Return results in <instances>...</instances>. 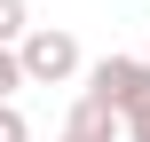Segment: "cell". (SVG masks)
Instances as JSON below:
<instances>
[{"instance_id": "6da1fadb", "label": "cell", "mask_w": 150, "mask_h": 142, "mask_svg": "<svg viewBox=\"0 0 150 142\" xmlns=\"http://www.w3.org/2000/svg\"><path fill=\"white\" fill-rule=\"evenodd\" d=\"M87 95H103V103L119 111L127 142H150V63L142 55H103V63L87 71Z\"/></svg>"}, {"instance_id": "7a4b0ae2", "label": "cell", "mask_w": 150, "mask_h": 142, "mask_svg": "<svg viewBox=\"0 0 150 142\" xmlns=\"http://www.w3.org/2000/svg\"><path fill=\"white\" fill-rule=\"evenodd\" d=\"M16 55H24V79H32V87H63V79H79V40L55 32V24H32V40H24Z\"/></svg>"}, {"instance_id": "5b68a950", "label": "cell", "mask_w": 150, "mask_h": 142, "mask_svg": "<svg viewBox=\"0 0 150 142\" xmlns=\"http://www.w3.org/2000/svg\"><path fill=\"white\" fill-rule=\"evenodd\" d=\"M16 87H32V79H24V55H16V47H0V103H8Z\"/></svg>"}, {"instance_id": "277c9868", "label": "cell", "mask_w": 150, "mask_h": 142, "mask_svg": "<svg viewBox=\"0 0 150 142\" xmlns=\"http://www.w3.org/2000/svg\"><path fill=\"white\" fill-rule=\"evenodd\" d=\"M32 40V8L24 0H0V47H24Z\"/></svg>"}, {"instance_id": "8992f818", "label": "cell", "mask_w": 150, "mask_h": 142, "mask_svg": "<svg viewBox=\"0 0 150 142\" xmlns=\"http://www.w3.org/2000/svg\"><path fill=\"white\" fill-rule=\"evenodd\" d=\"M0 142H32V119H24L16 103H0Z\"/></svg>"}, {"instance_id": "3957f363", "label": "cell", "mask_w": 150, "mask_h": 142, "mask_svg": "<svg viewBox=\"0 0 150 142\" xmlns=\"http://www.w3.org/2000/svg\"><path fill=\"white\" fill-rule=\"evenodd\" d=\"M55 142H119V111L103 103V95H79L71 103V119H63V134Z\"/></svg>"}]
</instances>
